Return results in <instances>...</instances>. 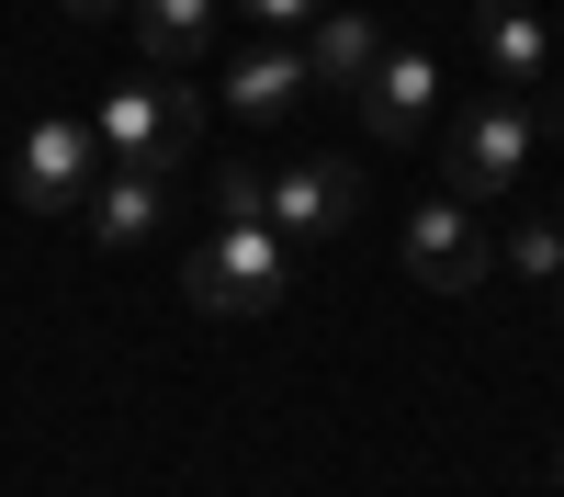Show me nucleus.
I'll return each instance as SVG.
<instances>
[{
	"label": "nucleus",
	"instance_id": "nucleus-15",
	"mask_svg": "<svg viewBox=\"0 0 564 497\" xmlns=\"http://www.w3.org/2000/svg\"><path fill=\"white\" fill-rule=\"evenodd\" d=\"M260 193H271V181H260L249 159H238V170H215V204H226V215H260Z\"/></svg>",
	"mask_w": 564,
	"mask_h": 497
},
{
	"label": "nucleus",
	"instance_id": "nucleus-18",
	"mask_svg": "<svg viewBox=\"0 0 564 497\" xmlns=\"http://www.w3.org/2000/svg\"><path fill=\"white\" fill-rule=\"evenodd\" d=\"M553 45H564V23H553Z\"/></svg>",
	"mask_w": 564,
	"mask_h": 497
},
{
	"label": "nucleus",
	"instance_id": "nucleus-20",
	"mask_svg": "<svg viewBox=\"0 0 564 497\" xmlns=\"http://www.w3.org/2000/svg\"><path fill=\"white\" fill-rule=\"evenodd\" d=\"M553 215H564V204H553Z\"/></svg>",
	"mask_w": 564,
	"mask_h": 497
},
{
	"label": "nucleus",
	"instance_id": "nucleus-8",
	"mask_svg": "<svg viewBox=\"0 0 564 497\" xmlns=\"http://www.w3.org/2000/svg\"><path fill=\"white\" fill-rule=\"evenodd\" d=\"M316 102V68H305V45H249L238 68H226V114H249V125H282V114H305Z\"/></svg>",
	"mask_w": 564,
	"mask_h": 497
},
{
	"label": "nucleus",
	"instance_id": "nucleus-1",
	"mask_svg": "<svg viewBox=\"0 0 564 497\" xmlns=\"http://www.w3.org/2000/svg\"><path fill=\"white\" fill-rule=\"evenodd\" d=\"M542 102L531 90H486V102H452V136H441V170H452V193L463 204H497V193H520V170L542 148Z\"/></svg>",
	"mask_w": 564,
	"mask_h": 497
},
{
	"label": "nucleus",
	"instance_id": "nucleus-16",
	"mask_svg": "<svg viewBox=\"0 0 564 497\" xmlns=\"http://www.w3.org/2000/svg\"><path fill=\"white\" fill-rule=\"evenodd\" d=\"M57 12H79V23H102V12H124V0H57Z\"/></svg>",
	"mask_w": 564,
	"mask_h": 497
},
{
	"label": "nucleus",
	"instance_id": "nucleus-7",
	"mask_svg": "<svg viewBox=\"0 0 564 497\" xmlns=\"http://www.w3.org/2000/svg\"><path fill=\"white\" fill-rule=\"evenodd\" d=\"M350 204H361V159H282L271 193H260V215L282 238H339Z\"/></svg>",
	"mask_w": 564,
	"mask_h": 497
},
{
	"label": "nucleus",
	"instance_id": "nucleus-10",
	"mask_svg": "<svg viewBox=\"0 0 564 497\" xmlns=\"http://www.w3.org/2000/svg\"><path fill=\"white\" fill-rule=\"evenodd\" d=\"M90 238L102 249H148L159 238V215H170V170H113V181H90Z\"/></svg>",
	"mask_w": 564,
	"mask_h": 497
},
{
	"label": "nucleus",
	"instance_id": "nucleus-6",
	"mask_svg": "<svg viewBox=\"0 0 564 497\" xmlns=\"http://www.w3.org/2000/svg\"><path fill=\"white\" fill-rule=\"evenodd\" d=\"M350 102H361V125H372V148H406V136H430V114H441V57L384 34V57H372V79L350 90Z\"/></svg>",
	"mask_w": 564,
	"mask_h": 497
},
{
	"label": "nucleus",
	"instance_id": "nucleus-19",
	"mask_svg": "<svg viewBox=\"0 0 564 497\" xmlns=\"http://www.w3.org/2000/svg\"><path fill=\"white\" fill-rule=\"evenodd\" d=\"M553 305H564V283H553Z\"/></svg>",
	"mask_w": 564,
	"mask_h": 497
},
{
	"label": "nucleus",
	"instance_id": "nucleus-2",
	"mask_svg": "<svg viewBox=\"0 0 564 497\" xmlns=\"http://www.w3.org/2000/svg\"><path fill=\"white\" fill-rule=\"evenodd\" d=\"M294 294V238L271 215H215V238L193 249V305L204 316H271Z\"/></svg>",
	"mask_w": 564,
	"mask_h": 497
},
{
	"label": "nucleus",
	"instance_id": "nucleus-9",
	"mask_svg": "<svg viewBox=\"0 0 564 497\" xmlns=\"http://www.w3.org/2000/svg\"><path fill=\"white\" fill-rule=\"evenodd\" d=\"M475 57L497 68V90H531L553 68V23L531 12V0H486V12H475Z\"/></svg>",
	"mask_w": 564,
	"mask_h": 497
},
{
	"label": "nucleus",
	"instance_id": "nucleus-3",
	"mask_svg": "<svg viewBox=\"0 0 564 497\" xmlns=\"http://www.w3.org/2000/svg\"><path fill=\"white\" fill-rule=\"evenodd\" d=\"M193 125H204L193 68H135L113 102L90 114V136H102L113 170H181V159H193Z\"/></svg>",
	"mask_w": 564,
	"mask_h": 497
},
{
	"label": "nucleus",
	"instance_id": "nucleus-11",
	"mask_svg": "<svg viewBox=\"0 0 564 497\" xmlns=\"http://www.w3.org/2000/svg\"><path fill=\"white\" fill-rule=\"evenodd\" d=\"M372 57H384V23H372V12H339V0H327V12L305 23V68H316V90H361Z\"/></svg>",
	"mask_w": 564,
	"mask_h": 497
},
{
	"label": "nucleus",
	"instance_id": "nucleus-13",
	"mask_svg": "<svg viewBox=\"0 0 564 497\" xmlns=\"http://www.w3.org/2000/svg\"><path fill=\"white\" fill-rule=\"evenodd\" d=\"M508 260L553 294V283H564V215H520V226H508Z\"/></svg>",
	"mask_w": 564,
	"mask_h": 497
},
{
	"label": "nucleus",
	"instance_id": "nucleus-4",
	"mask_svg": "<svg viewBox=\"0 0 564 497\" xmlns=\"http://www.w3.org/2000/svg\"><path fill=\"white\" fill-rule=\"evenodd\" d=\"M90 159H102V136H90L79 114L23 125V148H12V204H23V215H79V204H90V181H102Z\"/></svg>",
	"mask_w": 564,
	"mask_h": 497
},
{
	"label": "nucleus",
	"instance_id": "nucleus-14",
	"mask_svg": "<svg viewBox=\"0 0 564 497\" xmlns=\"http://www.w3.org/2000/svg\"><path fill=\"white\" fill-rule=\"evenodd\" d=\"M238 12H249V23H271V34H305L327 0H238Z\"/></svg>",
	"mask_w": 564,
	"mask_h": 497
},
{
	"label": "nucleus",
	"instance_id": "nucleus-12",
	"mask_svg": "<svg viewBox=\"0 0 564 497\" xmlns=\"http://www.w3.org/2000/svg\"><path fill=\"white\" fill-rule=\"evenodd\" d=\"M124 12H135V57H148V68H193L204 45H215L226 0H124Z\"/></svg>",
	"mask_w": 564,
	"mask_h": 497
},
{
	"label": "nucleus",
	"instance_id": "nucleus-5",
	"mask_svg": "<svg viewBox=\"0 0 564 497\" xmlns=\"http://www.w3.org/2000/svg\"><path fill=\"white\" fill-rule=\"evenodd\" d=\"M406 271L430 294H486V271H497V249H486V226H475V204L463 193H441V204H406Z\"/></svg>",
	"mask_w": 564,
	"mask_h": 497
},
{
	"label": "nucleus",
	"instance_id": "nucleus-17",
	"mask_svg": "<svg viewBox=\"0 0 564 497\" xmlns=\"http://www.w3.org/2000/svg\"><path fill=\"white\" fill-rule=\"evenodd\" d=\"M553 486H564V452H553Z\"/></svg>",
	"mask_w": 564,
	"mask_h": 497
}]
</instances>
